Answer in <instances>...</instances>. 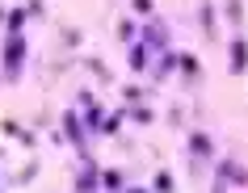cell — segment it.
<instances>
[{
  "instance_id": "cell-1",
  "label": "cell",
  "mask_w": 248,
  "mask_h": 193,
  "mask_svg": "<svg viewBox=\"0 0 248 193\" xmlns=\"http://www.w3.org/2000/svg\"><path fill=\"white\" fill-rule=\"evenodd\" d=\"M26 67V38H4V76L17 80Z\"/></svg>"
},
{
  "instance_id": "cell-2",
  "label": "cell",
  "mask_w": 248,
  "mask_h": 193,
  "mask_svg": "<svg viewBox=\"0 0 248 193\" xmlns=\"http://www.w3.org/2000/svg\"><path fill=\"white\" fill-rule=\"evenodd\" d=\"M227 72H232V76H244L248 72V38L244 34H235V38L227 42Z\"/></svg>"
},
{
  "instance_id": "cell-3",
  "label": "cell",
  "mask_w": 248,
  "mask_h": 193,
  "mask_svg": "<svg viewBox=\"0 0 248 193\" xmlns=\"http://www.w3.org/2000/svg\"><path fill=\"white\" fill-rule=\"evenodd\" d=\"M63 130H67V139L80 147V160L89 155V143H84V118H80V109H67L63 114Z\"/></svg>"
},
{
  "instance_id": "cell-4",
  "label": "cell",
  "mask_w": 248,
  "mask_h": 193,
  "mask_svg": "<svg viewBox=\"0 0 248 193\" xmlns=\"http://www.w3.org/2000/svg\"><path fill=\"white\" fill-rule=\"evenodd\" d=\"M215 177H219V185H248V168H240L235 160H219Z\"/></svg>"
},
{
  "instance_id": "cell-5",
  "label": "cell",
  "mask_w": 248,
  "mask_h": 193,
  "mask_svg": "<svg viewBox=\"0 0 248 193\" xmlns=\"http://www.w3.org/2000/svg\"><path fill=\"white\" fill-rule=\"evenodd\" d=\"M76 193H97V160H93V155H84V160H80Z\"/></svg>"
},
{
  "instance_id": "cell-6",
  "label": "cell",
  "mask_w": 248,
  "mask_h": 193,
  "mask_svg": "<svg viewBox=\"0 0 248 193\" xmlns=\"http://www.w3.org/2000/svg\"><path fill=\"white\" fill-rule=\"evenodd\" d=\"M143 46H152V51L164 55V51H169V30L160 26V21H147V26H143Z\"/></svg>"
},
{
  "instance_id": "cell-7",
  "label": "cell",
  "mask_w": 248,
  "mask_h": 193,
  "mask_svg": "<svg viewBox=\"0 0 248 193\" xmlns=\"http://www.w3.org/2000/svg\"><path fill=\"white\" fill-rule=\"evenodd\" d=\"M185 147H189L194 155H202V160H210V155H215V147H210V139L202 134V130H189V139H185Z\"/></svg>"
},
{
  "instance_id": "cell-8",
  "label": "cell",
  "mask_w": 248,
  "mask_h": 193,
  "mask_svg": "<svg viewBox=\"0 0 248 193\" xmlns=\"http://www.w3.org/2000/svg\"><path fill=\"white\" fill-rule=\"evenodd\" d=\"M26 9H9V21H4V38H26Z\"/></svg>"
},
{
  "instance_id": "cell-9",
  "label": "cell",
  "mask_w": 248,
  "mask_h": 193,
  "mask_svg": "<svg viewBox=\"0 0 248 193\" xmlns=\"http://www.w3.org/2000/svg\"><path fill=\"white\" fill-rule=\"evenodd\" d=\"M147 67H152V46L135 42L131 46V72H147Z\"/></svg>"
},
{
  "instance_id": "cell-10",
  "label": "cell",
  "mask_w": 248,
  "mask_h": 193,
  "mask_svg": "<svg viewBox=\"0 0 248 193\" xmlns=\"http://www.w3.org/2000/svg\"><path fill=\"white\" fill-rule=\"evenodd\" d=\"M177 67H181V76H185V80H198V76H202L198 55H177Z\"/></svg>"
},
{
  "instance_id": "cell-11",
  "label": "cell",
  "mask_w": 248,
  "mask_h": 193,
  "mask_svg": "<svg viewBox=\"0 0 248 193\" xmlns=\"http://www.w3.org/2000/svg\"><path fill=\"white\" fill-rule=\"evenodd\" d=\"M172 67H177V55H172V51H164V55H160V63H156V72H152V76H156V80H164V76H172Z\"/></svg>"
},
{
  "instance_id": "cell-12",
  "label": "cell",
  "mask_w": 248,
  "mask_h": 193,
  "mask_svg": "<svg viewBox=\"0 0 248 193\" xmlns=\"http://www.w3.org/2000/svg\"><path fill=\"white\" fill-rule=\"evenodd\" d=\"M135 21H126V17H122V21H118V42H126V46H135Z\"/></svg>"
},
{
  "instance_id": "cell-13",
  "label": "cell",
  "mask_w": 248,
  "mask_h": 193,
  "mask_svg": "<svg viewBox=\"0 0 248 193\" xmlns=\"http://www.w3.org/2000/svg\"><path fill=\"white\" fill-rule=\"evenodd\" d=\"M101 185H105V193H122V172H114V168H109V172L101 177Z\"/></svg>"
},
{
  "instance_id": "cell-14",
  "label": "cell",
  "mask_w": 248,
  "mask_h": 193,
  "mask_svg": "<svg viewBox=\"0 0 248 193\" xmlns=\"http://www.w3.org/2000/svg\"><path fill=\"white\" fill-rule=\"evenodd\" d=\"M202 26H206V38H215V9L202 4Z\"/></svg>"
},
{
  "instance_id": "cell-15",
  "label": "cell",
  "mask_w": 248,
  "mask_h": 193,
  "mask_svg": "<svg viewBox=\"0 0 248 193\" xmlns=\"http://www.w3.org/2000/svg\"><path fill=\"white\" fill-rule=\"evenodd\" d=\"M4 134H9V139H21V143H34V139L26 134V130L17 126V122H4Z\"/></svg>"
},
{
  "instance_id": "cell-16",
  "label": "cell",
  "mask_w": 248,
  "mask_h": 193,
  "mask_svg": "<svg viewBox=\"0 0 248 193\" xmlns=\"http://www.w3.org/2000/svg\"><path fill=\"white\" fill-rule=\"evenodd\" d=\"M156 193H172V172H156Z\"/></svg>"
},
{
  "instance_id": "cell-17",
  "label": "cell",
  "mask_w": 248,
  "mask_h": 193,
  "mask_svg": "<svg viewBox=\"0 0 248 193\" xmlns=\"http://www.w3.org/2000/svg\"><path fill=\"white\" fill-rule=\"evenodd\" d=\"M122 118H126V109H122V114H109V118H105V126H101V134H114Z\"/></svg>"
},
{
  "instance_id": "cell-18",
  "label": "cell",
  "mask_w": 248,
  "mask_h": 193,
  "mask_svg": "<svg viewBox=\"0 0 248 193\" xmlns=\"http://www.w3.org/2000/svg\"><path fill=\"white\" fill-rule=\"evenodd\" d=\"M135 13H143V17H152V13H156V4H152V0H135Z\"/></svg>"
},
{
  "instance_id": "cell-19",
  "label": "cell",
  "mask_w": 248,
  "mask_h": 193,
  "mask_svg": "<svg viewBox=\"0 0 248 193\" xmlns=\"http://www.w3.org/2000/svg\"><path fill=\"white\" fill-rule=\"evenodd\" d=\"M126 193H156V189H126Z\"/></svg>"
}]
</instances>
